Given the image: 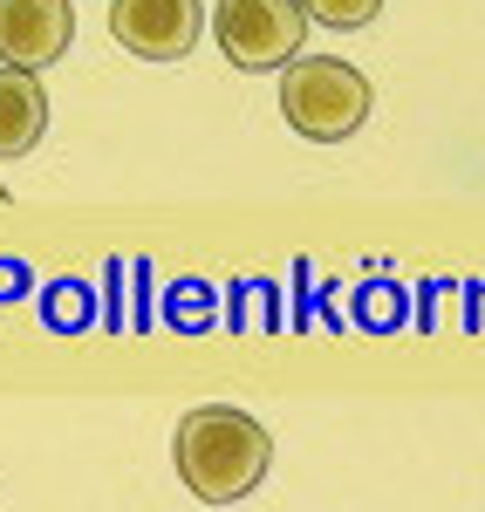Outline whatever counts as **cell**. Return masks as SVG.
Instances as JSON below:
<instances>
[{"label":"cell","mask_w":485,"mask_h":512,"mask_svg":"<svg viewBox=\"0 0 485 512\" xmlns=\"http://www.w3.org/2000/svg\"><path fill=\"white\" fill-rule=\"evenodd\" d=\"M110 35L137 62H178L205 35L199 0H110Z\"/></svg>","instance_id":"277c9868"},{"label":"cell","mask_w":485,"mask_h":512,"mask_svg":"<svg viewBox=\"0 0 485 512\" xmlns=\"http://www.w3.org/2000/svg\"><path fill=\"white\" fill-rule=\"evenodd\" d=\"M48 130V89L41 69H14L0 62V158H28Z\"/></svg>","instance_id":"8992f818"},{"label":"cell","mask_w":485,"mask_h":512,"mask_svg":"<svg viewBox=\"0 0 485 512\" xmlns=\"http://www.w3.org/2000/svg\"><path fill=\"white\" fill-rule=\"evenodd\" d=\"M281 117L308 144H342L369 123V82L335 55H294L281 69Z\"/></svg>","instance_id":"7a4b0ae2"},{"label":"cell","mask_w":485,"mask_h":512,"mask_svg":"<svg viewBox=\"0 0 485 512\" xmlns=\"http://www.w3.org/2000/svg\"><path fill=\"white\" fill-rule=\"evenodd\" d=\"M301 7H308L315 28H342V35H349V28H369V21L383 14V0H301Z\"/></svg>","instance_id":"52a82bcc"},{"label":"cell","mask_w":485,"mask_h":512,"mask_svg":"<svg viewBox=\"0 0 485 512\" xmlns=\"http://www.w3.org/2000/svg\"><path fill=\"white\" fill-rule=\"evenodd\" d=\"M274 465V437L260 417H246L233 403H205L178 424V478L205 506H233L246 492H260V478Z\"/></svg>","instance_id":"6da1fadb"},{"label":"cell","mask_w":485,"mask_h":512,"mask_svg":"<svg viewBox=\"0 0 485 512\" xmlns=\"http://www.w3.org/2000/svg\"><path fill=\"white\" fill-rule=\"evenodd\" d=\"M212 35H219V48H226L233 69L267 76V69H287V62L301 55L308 7H301V0H219Z\"/></svg>","instance_id":"3957f363"},{"label":"cell","mask_w":485,"mask_h":512,"mask_svg":"<svg viewBox=\"0 0 485 512\" xmlns=\"http://www.w3.org/2000/svg\"><path fill=\"white\" fill-rule=\"evenodd\" d=\"M0 205H7V185H0Z\"/></svg>","instance_id":"ba28073f"},{"label":"cell","mask_w":485,"mask_h":512,"mask_svg":"<svg viewBox=\"0 0 485 512\" xmlns=\"http://www.w3.org/2000/svg\"><path fill=\"white\" fill-rule=\"evenodd\" d=\"M76 41V7L69 0H0V62L14 69H48Z\"/></svg>","instance_id":"5b68a950"}]
</instances>
